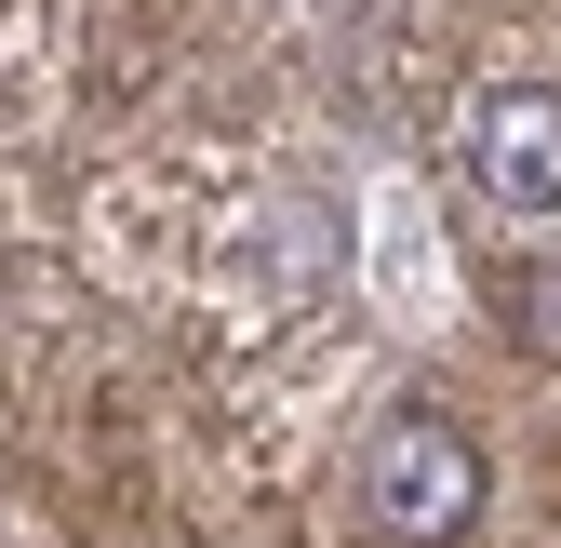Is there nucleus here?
<instances>
[{"instance_id":"1","label":"nucleus","mask_w":561,"mask_h":548,"mask_svg":"<svg viewBox=\"0 0 561 548\" xmlns=\"http://www.w3.org/2000/svg\"><path fill=\"white\" fill-rule=\"evenodd\" d=\"M481 495H495L481 442H468L455 415H428V401L362 442V509H375V535H401V548H455V535L481 522Z\"/></svg>"},{"instance_id":"2","label":"nucleus","mask_w":561,"mask_h":548,"mask_svg":"<svg viewBox=\"0 0 561 548\" xmlns=\"http://www.w3.org/2000/svg\"><path fill=\"white\" fill-rule=\"evenodd\" d=\"M455 161L495 215H561V81H495L468 94L455 121Z\"/></svg>"},{"instance_id":"3","label":"nucleus","mask_w":561,"mask_h":548,"mask_svg":"<svg viewBox=\"0 0 561 548\" xmlns=\"http://www.w3.org/2000/svg\"><path fill=\"white\" fill-rule=\"evenodd\" d=\"M508 308H522V334H535V349L561 362V267H522V295H508Z\"/></svg>"}]
</instances>
